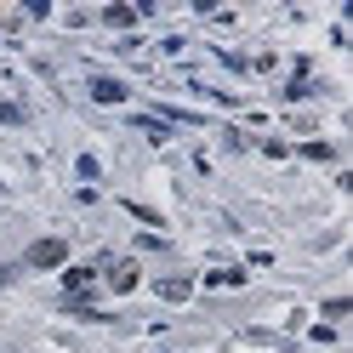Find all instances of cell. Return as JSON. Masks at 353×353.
Segmentation results:
<instances>
[{
  "instance_id": "6",
  "label": "cell",
  "mask_w": 353,
  "mask_h": 353,
  "mask_svg": "<svg viewBox=\"0 0 353 353\" xmlns=\"http://www.w3.org/2000/svg\"><path fill=\"white\" fill-rule=\"evenodd\" d=\"M205 285H245V274H234V268H223V274H211Z\"/></svg>"
},
{
  "instance_id": "5",
  "label": "cell",
  "mask_w": 353,
  "mask_h": 353,
  "mask_svg": "<svg viewBox=\"0 0 353 353\" xmlns=\"http://www.w3.org/2000/svg\"><path fill=\"white\" fill-rule=\"evenodd\" d=\"M160 296L165 302H183L188 296V279H160Z\"/></svg>"
},
{
  "instance_id": "3",
  "label": "cell",
  "mask_w": 353,
  "mask_h": 353,
  "mask_svg": "<svg viewBox=\"0 0 353 353\" xmlns=\"http://www.w3.org/2000/svg\"><path fill=\"white\" fill-rule=\"evenodd\" d=\"M108 285H114V291H131V285H137V268H131V262H114V268H108Z\"/></svg>"
},
{
  "instance_id": "1",
  "label": "cell",
  "mask_w": 353,
  "mask_h": 353,
  "mask_svg": "<svg viewBox=\"0 0 353 353\" xmlns=\"http://www.w3.org/2000/svg\"><path fill=\"white\" fill-rule=\"evenodd\" d=\"M63 262H69V245H63V239H40L29 251V268H63Z\"/></svg>"
},
{
  "instance_id": "2",
  "label": "cell",
  "mask_w": 353,
  "mask_h": 353,
  "mask_svg": "<svg viewBox=\"0 0 353 353\" xmlns=\"http://www.w3.org/2000/svg\"><path fill=\"white\" fill-rule=\"evenodd\" d=\"M92 97H97V103H125V85L108 80V74H97V80H92Z\"/></svg>"
},
{
  "instance_id": "4",
  "label": "cell",
  "mask_w": 353,
  "mask_h": 353,
  "mask_svg": "<svg viewBox=\"0 0 353 353\" xmlns=\"http://www.w3.org/2000/svg\"><path fill=\"white\" fill-rule=\"evenodd\" d=\"M103 17H108V23H114V29H131V23H137V12H131V6H108Z\"/></svg>"
}]
</instances>
